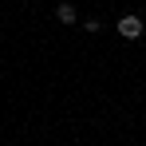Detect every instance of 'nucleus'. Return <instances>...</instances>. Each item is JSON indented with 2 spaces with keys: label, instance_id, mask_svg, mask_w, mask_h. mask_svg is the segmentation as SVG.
Instances as JSON below:
<instances>
[{
  "label": "nucleus",
  "instance_id": "obj_1",
  "mask_svg": "<svg viewBox=\"0 0 146 146\" xmlns=\"http://www.w3.org/2000/svg\"><path fill=\"white\" fill-rule=\"evenodd\" d=\"M119 32L126 36V40H138V36H142V20H138V16H122V20H119Z\"/></svg>",
  "mask_w": 146,
  "mask_h": 146
},
{
  "label": "nucleus",
  "instance_id": "obj_2",
  "mask_svg": "<svg viewBox=\"0 0 146 146\" xmlns=\"http://www.w3.org/2000/svg\"><path fill=\"white\" fill-rule=\"evenodd\" d=\"M55 16H59L63 24H71V20H75V8H71V4H59V8H55Z\"/></svg>",
  "mask_w": 146,
  "mask_h": 146
}]
</instances>
